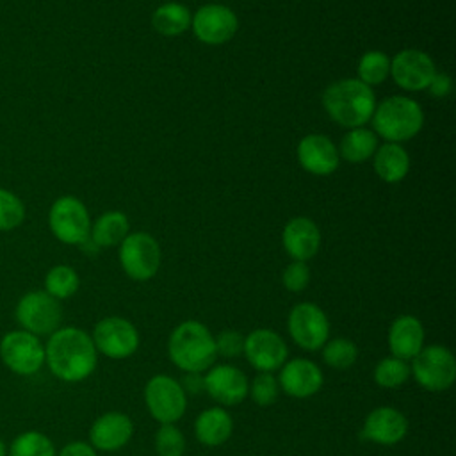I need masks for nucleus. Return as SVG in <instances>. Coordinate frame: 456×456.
I'll use <instances>...</instances> for the list:
<instances>
[{
  "label": "nucleus",
  "mask_w": 456,
  "mask_h": 456,
  "mask_svg": "<svg viewBox=\"0 0 456 456\" xmlns=\"http://www.w3.org/2000/svg\"><path fill=\"white\" fill-rule=\"evenodd\" d=\"M183 392L196 395L205 392V379H203V372H183V376L178 379Z\"/></svg>",
  "instance_id": "38"
},
{
  "label": "nucleus",
  "mask_w": 456,
  "mask_h": 456,
  "mask_svg": "<svg viewBox=\"0 0 456 456\" xmlns=\"http://www.w3.org/2000/svg\"><path fill=\"white\" fill-rule=\"evenodd\" d=\"M48 226L57 240L82 244L91 233V217L86 205L75 196L57 198L48 212Z\"/></svg>",
  "instance_id": "12"
},
{
  "label": "nucleus",
  "mask_w": 456,
  "mask_h": 456,
  "mask_svg": "<svg viewBox=\"0 0 456 456\" xmlns=\"http://www.w3.org/2000/svg\"><path fill=\"white\" fill-rule=\"evenodd\" d=\"M185 436L175 424H160L155 433V451L159 456H183Z\"/></svg>",
  "instance_id": "34"
},
{
  "label": "nucleus",
  "mask_w": 456,
  "mask_h": 456,
  "mask_svg": "<svg viewBox=\"0 0 456 456\" xmlns=\"http://www.w3.org/2000/svg\"><path fill=\"white\" fill-rule=\"evenodd\" d=\"M9 456H57L55 445L50 436L41 431H23L7 447Z\"/></svg>",
  "instance_id": "29"
},
{
  "label": "nucleus",
  "mask_w": 456,
  "mask_h": 456,
  "mask_svg": "<svg viewBox=\"0 0 456 456\" xmlns=\"http://www.w3.org/2000/svg\"><path fill=\"white\" fill-rule=\"evenodd\" d=\"M280 392H285L294 399H308L315 395L324 385V374L321 367L310 358H289L278 369Z\"/></svg>",
  "instance_id": "14"
},
{
  "label": "nucleus",
  "mask_w": 456,
  "mask_h": 456,
  "mask_svg": "<svg viewBox=\"0 0 456 456\" xmlns=\"http://www.w3.org/2000/svg\"><path fill=\"white\" fill-rule=\"evenodd\" d=\"M45 365L61 381L87 379L98 365V351L91 335L78 326L57 328L45 344Z\"/></svg>",
  "instance_id": "1"
},
{
  "label": "nucleus",
  "mask_w": 456,
  "mask_h": 456,
  "mask_svg": "<svg viewBox=\"0 0 456 456\" xmlns=\"http://www.w3.org/2000/svg\"><path fill=\"white\" fill-rule=\"evenodd\" d=\"M0 360L18 376H32L45 365V344L21 328L7 331L0 338Z\"/></svg>",
  "instance_id": "9"
},
{
  "label": "nucleus",
  "mask_w": 456,
  "mask_h": 456,
  "mask_svg": "<svg viewBox=\"0 0 456 456\" xmlns=\"http://www.w3.org/2000/svg\"><path fill=\"white\" fill-rule=\"evenodd\" d=\"M281 244L292 260L314 258L321 246V232L310 217H292L281 233Z\"/></svg>",
  "instance_id": "22"
},
{
  "label": "nucleus",
  "mask_w": 456,
  "mask_h": 456,
  "mask_svg": "<svg viewBox=\"0 0 456 456\" xmlns=\"http://www.w3.org/2000/svg\"><path fill=\"white\" fill-rule=\"evenodd\" d=\"M292 342L303 351H319L330 338V321L324 310L310 301L296 303L287 315Z\"/></svg>",
  "instance_id": "10"
},
{
  "label": "nucleus",
  "mask_w": 456,
  "mask_h": 456,
  "mask_svg": "<svg viewBox=\"0 0 456 456\" xmlns=\"http://www.w3.org/2000/svg\"><path fill=\"white\" fill-rule=\"evenodd\" d=\"M214 342H216L217 358L223 356V358H228V360H233V358H239L244 351V335L237 330L219 331L214 337Z\"/></svg>",
  "instance_id": "36"
},
{
  "label": "nucleus",
  "mask_w": 456,
  "mask_h": 456,
  "mask_svg": "<svg viewBox=\"0 0 456 456\" xmlns=\"http://www.w3.org/2000/svg\"><path fill=\"white\" fill-rule=\"evenodd\" d=\"M244 358L258 372H274L289 360L285 338L271 328H256L244 335Z\"/></svg>",
  "instance_id": "13"
},
{
  "label": "nucleus",
  "mask_w": 456,
  "mask_h": 456,
  "mask_svg": "<svg viewBox=\"0 0 456 456\" xmlns=\"http://www.w3.org/2000/svg\"><path fill=\"white\" fill-rule=\"evenodd\" d=\"M80 287V278L71 265L59 264L48 269L45 276V292H48L57 301L71 297Z\"/></svg>",
  "instance_id": "28"
},
{
  "label": "nucleus",
  "mask_w": 456,
  "mask_h": 456,
  "mask_svg": "<svg viewBox=\"0 0 456 456\" xmlns=\"http://www.w3.org/2000/svg\"><path fill=\"white\" fill-rule=\"evenodd\" d=\"M191 28L201 43L223 45L235 36L239 21L232 9L221 4H207L191 18Z\"/></svg>",
  "instance_id": "17"
},
{
  "label": "nucleus",
  "mask_w": 456,
  "mask_h": 456,
  "mask_svg": "<svg viewBox=\"0 0 456 456\" xmlns=\"http://www.w3.org/2000/svg\"><path fill=\"white\" fill-rule=\"evenodd\" d=\"M25 219L23 201L11 191L0 187V232L18 228Z\"/></svg>",
  "instance_id": "35"
},
{
  "label": "nucleus",
  "mask_w": 456,
  "mask_h": 456,
  "mask_svg": "<svg viewBox=\"0 0 456 456\" xmlns=\"http://www.w3.org/2000/svg\"><path fill=\"white\" fill-rule=\"evenodd\" d=\"M248 395L258 406H271L278 401L280 385L273 372H256L248 385Z\"/></svg>",
  "instance_id": "33"
},
{
  "label": "nucleus",
  "mask_w": 456,
  "mask_h": 456,
  "mask_svg": "<svg viewBox=\"0 0 456 456\" xmlns=\"http://www.w3.org/2000/svg\"><path fill=\"white\" fill-rule=\"evenodd\" d=\"M281 283L289 292H301L310 283V267L306 262L292 260L281 273Z\"/></svg>",
  "instance_id": "37"
},
{
  "label": "nucleus",
  "mask_w": 456,
  "mask_h": 456,
  "mask_svg": "<svg viewBox=\"0 0 456 456\" xmlns=\"http://www.w3.org/2000/svg\"><path fill=\"white\" fill-rule=\"evenodd\" d=\"M410 376H411L410 374V363L406 360L395 358L392 354L381 358L374 365V370H372L374 383L379 388H388V390L403 387L410 379Z\"/></svg>",
  "instance_id": "31"
},
{
  "label": "nucleus",
  "mask_w": 456,
  "mask_h": 456,
  "mask_svg": "<svg viewBox=\"0 0 456 456\" xmlns=\"http://www.w3.org/2000/svg\"><path fill=\"white\" fill-rule=\"evenodd\" d=\"M14 319L21 330L36 337H50L62 321L61 301L45 290H30L23 294L14 308Z\"/></svg>",
  "instance_id": "6"
},
{
  "label": "nucleus",
  "mask_w": 456,
  "mask_h": 456,
  "mask_svg": "<svg viewBox=\"0 0 456 456\" xmlns=\"http://www.w3.org/2000/svg\"><path fill=\"white\" fill-rule=\"evenodd\" d=\"M167 356L182 372H205L217 360L212 331L200 321H182L169 333Z\"/></svg>",
  "instance_id": "2"
},
{
  "label": "nucleus",
  "mask_w": 456,
  "mask_h": 456,
  "mask_svg": "<svg viewBox=\"0 0 456 456\" xmlns=\"http://www.w3.org/2000/svg\"><path fill=\"white\" fill-rule=\"evenodd\" d=\"M205 392L217 406H237L248 397V378L232 363H214L203 372Z\"/></svg>",
  "instance_id": "15"
},
{
  "label": "nucleus",
  "mask_w": 456,
  "mask_h": 456,
  "mask_svg": "<svg viewBox=\"0 0 456 456\" xmlns=\"http://www.w3.org/2000/svg\"><path fill=\"white\" fill-rule=\"evenodd\" d=\"M98 354L110 360L130 358L141 344V335L135 324L121 315H109L100 319L91 333Z\"/></svg>",
  "instance_id": "8"
},
{
  "label": "nucleus",
  "mask_w": 456,
  "mask_h": 456,
  "mask_svg": "<svg viewBox=\"0 0 456 456\" xmlns=\"http://www.w3.org/2000/svg\"><path fill=\"white\" fill-rule=\"evenodd\" d=\"M297 160L301 167L317 176L331 175L340 162L337 146L322 134H308L297 144Z\"/></svg>",
  "instance_id": "20"
},
{
  "label": "nucleus",
  "mask_w": 456,
  "mask_h": 456,
  "mask_svg": "<svg viewBox=\"0 0 456 456\" xmlns=\"http://www.w3.org/2000/svg\"><path fill=\"white\" fill-rule=\"evenodd\" d=\"M410 362V374L428 392H444L456 379V358L442 344L424 346Z\"/></svg>",
  "instance_id": "5"
},
{
  "label": "nucleus",
  "mask_w": 456,
  "mask_h": 456,
  "mask_svg": "<svg viewBox=\"0 0 456 456\" xmlns=\"http://www.w3.org/2000/svg\"><path fill=\"white\" fill-rule=\"evenodd\" d=\"M321 356L328 367L335 370H347L358 360V347L351 338H328L321 347Z\"/></svg>",
  "instance_id": "30"
},
{
  "label": "nucleus",
  "mask_w": 456,
  "mask_h": 456,
  "mask_svg": "<svg viewBox=\"0 0 456 456\" xmlns=\"http://www.w3.org/2000/svg\"><path fill=\"white\" fill-rule=\"evenodd\" d=\"M410 422L401 410L394 406H378L365 415L362 435L376 445L390 447L404 440Z\"/></svg>",
  "instance_id": "18"
},
{
  "label": "nucleus",
  "mask_w": 456,
  "mask_h": 456,
  "mask_svg": "<svg viewBox=\"0 0 456 456\" xmlns=\"http://www.w3.org/2000/svg\"><path fill=\"white\" fill-rule=\"evenodd\" d=\"M0 456H7V445L4 440H0Z\"/></svg>",
  "instance_id": "41"
},
{
  "label": "nucleus",
  "mask_w": 456,
  "mask_h": 456,
  "mask_svg": "<svg viewBox=\"0 0 456 456\" xmlns=\"http://www.w3.org/2000/svg\"><path fill=\"white\" fill-rule=\"evenodd\" d=\"M191 12L180 2H166L151 14V27L164 37H176L191 27Z\"/></svg>",
  "instance_id": "27"
},
{
  "label": "nucleus",
  "mask_w": 456,
  "mask_h": 456,
  "mask_svg": "<svg viewBox=\"0 0 456 456\" xmlns=\"http://www.w3.org/2000/svg\"><path fill=\"white\" fill-rule=\"evenodd\" d=\"M57 456H98L96 451L91 447L89 442L84 440H73L69 444H66Z\"/></svg>",
  "instance_id": "40"
},
{
  "label": "nucleus",
  "mask_w": 456,
  "mask_h": 456,
  "mask_svg": "<svg viewBox=\"0 0 456 456\" xmlns=\"http://www.w3.org/2000/svg\"><path fill=\"white\" fill-rule=\"evenodd\" d=\"M128 233H130V223L126 214L119 210H109L91 224L89 239L98 248H110V246L121 244V240Z\"/></svg>",
  "instance_id": "25"
},
{
  "label": "nucleus",
  "mask_w": 456,
  "mask_h": 456,
  "mask_svg": "<svg viewBox=\"0 0 456 456\" xmlns=\"http://www.w3.org/2000/svg\"><path fill=\"white\" fill-rule=\"evenodd\" d=\"M119 264L125 274L135 281L151 280L160 267V246L144 232L128 233L119 244Z\"/></svg>",
  "instance_id": "11"
},
{
  "label": "nucleus",
  "mask_w": 456,
  "mask_h": 456,
  "mask_svg": "<svg viewBox=\"0 0 456 456\" xmlns=\"http://www.w3.org/2000/svg\"><path fill=\"white\" fill-rule=\"evenodd\" d=\"M376 175L387 183L401 182L410 171V155L397 142H385L376 148L372 155Z\"/></svg>",
  "instance_id": "24"
},
{
  "label": "nucleus",
  "mask_w": 456,
  "mask_h": 456,
  "mask_svg": "<svg viewBox=\"0 0 456 456\" xmlns=\"http://www.w3.org/2000/svg\"><path fill=\"white\" fill-rule=\"evenodd\" d=\"M436 73L433 59L417 48H406L390 59V77L404 91L428 89Z\"/></svg>",
  "instance_id": "16"
},
{
  "label": "nucleus",
  "mask_w": 456,
  "mask_h": 456,
  "mask_svg": "<svg viewBox=\"0 0 456 456\" xmlns=\"http://www.w3.org/2000/svg\"><path fill=\"white\" fill-rule=\"evenodd\" d=\"M372 132L387 142H404L424 126L422 107L410 96H388L372 112Z\"/></svg>",
  "instance_id": "4"
},
{
  "label": "nucleus",
  "mask_w": 456,
  "mask_h": 456,
  "mask_svg": "<svg viewBox=\"0 0 456 456\" xmlns=\"http://www.w3.org/2000/svg\"><path fill=\"white\" fill-rule=\"evenodd\" d=\"M358 80L369 87L378 86L390 75V57L379 50L365 52L358 61Z\"/></svg>",
  "instance_id": "32"
},
{
  "label": "nucleus",
  "mask_w": 456,
  "mask_h": 456,
  "mask_svg": "<svg viewBox=\"0 0 456 456\" xmlns=\"http://www.w3.org/2000/svg\"><path fill=\"white\" fill-rule=\"evenodd\" d=\"M428 89L431 91L433 96L444 98V96H447V94L451 93V89H452V80H451V77H449L447 73L436 71V73L433 75V78H431Z\"/></svg>",
  "instance_id": "39"
},
{
  "label": "nucleus",
  "mask_w": 456,
  "mask_h": 456,
  "mask_svg": "<svg viewBox=\"0 0 456 456\" xmlns=\"http://www.w3.org/2000/svg\"><path fill=\"white\" fill-rule=\"evenodd\" d=\"M144 404L159 424H176L187 410V394L178 379L167 374L151 376L142 390Z\"/></svg>",
  "instance_id": "7"
},
{
  "label": "nucleus",
  "mask_w": 456,
  "mask_h": 456,
  "mask_svg": "<svg viewBox=\"0 0 456 456\" xmlns=\"http://www.w3.org/2000/svg\"><path fill=\"white\" fill-rule=\"evenodd\" d=\"M322 107L337 125L358 128L370 121L376 98L372 89L358 78H342L324 89Z\"/></svg>",
  "instance_id": "3"
},
{
  "label": "nucleus",
  "mask_w": 456,
  "mask_h": 456,
  "mask_svg": "<svg viewBox=\"0 0 456 456\" xmlns=\"http://www.w3.org/2000/svg\"><path fill=\"white\" fill-rule=\"evenodd\" d=\"M376 148H378V135L365 126H358V128H349L346 132L337 150L344 160L351 164H360L369 160L374 155Z\"/></svg>",
  "instance_id": "26"
},
{
  "label": "nucleus",
  "mask_w": 456,
  "mask_h": 456,
  "mask_svg": "<svg viewBox=\"0 0 456 456\" xmlns=\"http://www.w3.org/2000/svg\"><path fill=\"white\" fill-rule=\"evenodd\" d=\"M233 433V419L223 406L205 408L194 419V436L205 447H219Z\"/></svg>",
  "instance_id": "23"
},
{
  "label": "nucleus",
  "mask_w": 456,
  "mask_h": 456,
  "mask_svg": "<svg viewBox=\"0 0 456 456\" xmlns=\"http://www.w3.org/2000/svg\"><path fill=\"white\" fill-rule=\"evenodd\" d=\"M387 342L392 356L410 362L426 346L424 324L411 314L397 315L388 328Z\"/></svg>",
  "instance_id": "21"
},
{
  "label": "nucleus",
  "mask_w": 456,
  "mask_h": 456,
  "mask_svg": "<svg viewBox=\"0 0 456 456\" xmlns=\"http://www.w3.org/2000/svg\"><path fill=\"white\" fill-rule=\"evenodd\" d=\"M134 436V422L123 411H105L89 428V444L94 451L114 452L123 449Z\"/></svg>",
  "instance_id": "19"
}]
</instances>
